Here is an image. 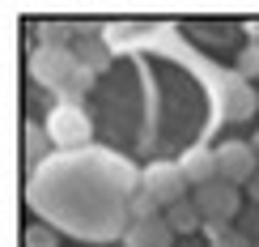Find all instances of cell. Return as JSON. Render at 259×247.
<instances>
[{
    "label": "cell",
    "mask_w": 259,
    "mask_h": 247,
    "mask_svg": "<svg viewBox=\"0 0 259 247\" xmlns=\"http://www.w3.org/2000/svg\"><path fill=\"white\" fill-rule=\"evenodd\" d=\"M140 192V170L106 149L51 154L30 170L26 200L47 226L68 230L85 243L123 239L132 226V200Z\"/></svg>",
    "instance_id": "6da1fadb"
},
{
    "label": "cell",
    "mask_w": 259,
    "mask_h": 247,
    "mask_svg": "<svg viewBox=\"0 0 259 247\" xmlns=\"http://www.w3.org/2000/svg\"><path fill=\"white\" fill-rule=\"evenodd\" d=\"M187 188L191 184H187V175L179 170V162H149L145 170H140V192H145L161 213L183 205V200H191Z\"/></svg>",
    "instance_id": "7a4b0ae2"
},
{
    "label": "cell",
    "mask_w": 259,
    "mask_h": 247,
    "mask_svg": "<svg viewBox=\"0 0 259 247\" xmlns=\"http://www.w3.org/2000/svg\"><path fill=\"white\" fill-rule=\"evenodd\" d=\"M47 136L60 154H77V149H90V136H94V124L85 115V107H51L47 115Z\"/></svg>",
    "instance_id": "3957f363"
},
{
    "label": "cell",
    "mask_w": 259,
    "mask_h": 247,
    "mask_svg": "<svg viewBox=\"0 0 259 247\" xmlns=\"http://www.w3.org/2000/svg\"><path fill=\"white\" fill-rule=\"evenodd\" d=\"M26 68H30V77L38 85H47L56 94L60 85H68L81 73V60H77V47H34Z\"/></svg>",
    "instance_id": "277c9868"
},
{
    "label": "cell",
    "mask_w": 259,
    "mask_h": 247,
    "mask_svg": "<svg viewBox=\"0 0 259 247\" xmlns=\"http://www.w3.org/2000/svg\"><path fill=\"white\" fill-rule=\"evenodd\" d=\"M191 200H196V209H200L204 222H234L242 213V192L234 184H225V179H212V184L196 188Z\"/></svg>",
    "instance_id": "5b68a950"
},
{
    "label": "cell",
    "mask_w": 259,
    "mask_h": 247,
    "mask_svg": "<svg viewBox=\"0 0 259 247\" xmlns=\"http://www.w3.org/2000/svg\"><path fill=\"white\" fill-rule=\"evenodd\" d=\"M217 170H221L225 184H234V188L251 184L259 175V158H255L251 141H221L217 145Z\"/></svg>",
    "instance_id": "8992f818"
},
{
    "label": "cell",
    "mask_w": 259,
    "mask_h": 247,
    "mask_svg": "<svg viewBox=\"0 0 259 247\" xmlns=\"http://www.w3.org/2000/svg\"><path fill=\"white\" fill-rule=\"evenodd\" d=\"M179 170L187 175L191 188H204V184H212V179H221V170H217V149H212V145H191V149H183Z\"/></svg>",
    "instance_id": "52a82bcc"
},
{
    "label": "cell",
    "mask_w": 259,
    "mask_h": 247,
    "mask_svg": "<svg viewBox=\"0 0 259 247\" xmlns=\"http://www.w3.org/2000/svg\"><path fill=\"white\" fill-rule=\"evenodd\" d=\"M175 243V230H170L166 213L161 218H145V222H132L123 234V247H170Z\"/></svg>",
    "instance_id": "ba28073f"
},
{
    "label": "cell",
    "mask_w": 259,
    "mask_h": 247,
    "mask_svg": "<svg viewBox=\"0 0 259 247\" xmlns=\"http://www.w3.org/2000/svg\"><path fill=\"white\" fill-rule=\"evenodd\" d=\"M77 60H81V68L85 73H106V64H111V47H106L102 39H81V47H77Z\"/></svg>",
    "instance_id": "9c48e42d"
},
{
    "label": "cell",
    "mask_w": 259,
    "mask_h": 247,
    "mask_svg": "<svg viewBox=\"0 0 259 247\" xmlns=\"http://www.w3.org/2000/svg\"><path fill=\"white\" fill-rule=\"evenodd\" d=\"M166 222H170V230H175V234H196V230H204V218H200L196 200H183V205L166 209Z\"/></svg>",
    "instance_id": "30bf717a"
},
{
    "label": "cell",
    "mask_w": 259,
    "mask_h": 247,
    "mask_svg": "<svg viewBox=\"0 0 259 247\" xmlns=\"http://www.w3.org/2000/svg\"><path fill=\"white\" fill-rule=\"evenodd\" d=\"M34 34H38V47H68V39L77 34V26L72 21H38Z\"/></svg>",
    "instance_id": "8fae6325"
},
{
    "label": "cell",
    "mask_w": 259,
    "mask_h": 247,
    "mask_svg": "<svg viewBox=\"0 0 259 247\" xmlns=\"http://www.w3.org/2000/svg\"><path fill=\"white\" fill-rule=\"evenodd\" d=\"M26 158L34 166H42L51 158V136H47V128H42V124H26Z\"/></svg>",
    "instance_id": "7c38bea8"
},
{
    "label": "cell",
    "mask_w": 259,
    "mask_h": 247,
    "mask_svg": "<svg viewBox=\"0 0 259 247\" xmlns=\"http://www.w3.org/2000/svg\"><path fill=\"white\" fill-rule=\"evenodd\" d=\"M234 68H238V77H259V43H246L234 60Z\"/></svg>",
    "instance_id": "4fadbf2b"
},
{
    "label": "cell",
    "mask_w": 259,
    "mask_h": 247,
    "mask_svg": "<svg viewBox=\"0 0 259 247\" xmlns=\"http://www.w3.org/2000/svg\"><path fill=\"white\" fill-rule=\"evenodd\" d=\"M26 247H60L56 226H26Z\"/></svg>",
    "instance_id": "5bb4252c"
},
{
    "label": "cell",
    "mask_w": 259,
    "mask_h": 247,
    "mask_svg": "<svg viewBox=\"0 0 259 247\" xmlns=\"http://www.w3.org/2000/svg\"><path fill=\"white\" fill-rule=\"evenodd\" d=\"M208 247H255V243H251V234H246L242 226H230L217 243H208Z\"/></svg>",
    "instance_id": "9a60e30c"
},
{
    "label": "cell",
    "mask_w": 259,
    "mask_h": 247,
    "mask_svg": "<svg viewBox=\"0 0 259 247\" xmlns=\"http://www.w3.org/2000/svg\"><path fill=\"white\" fill-rule=\"evenodd\" d=\"M145 218H161V209L145 196V192H136V200H132V222H145Z\"/></svg>",
    "instance_id": "2e32d148"
},
{
    "label": "cell",
    "mask_w": 259,
    "mask_h": 247,
    "mask_svg": "<svg viewBox=\"0 0 259 247\" xmlns=\"http://www.w3.org/2000/svg\"><path fill=\"white\" fill-rule=\"evenodd\" d=\"M242 30H246V39H251V43H259V17L255 21H242Z\"/></svg>",
    "instance_id": "e0dca14e"
},
{
    "label": "cell",
    "mask_w": 259,
    "mask_h": 247,
    "mask_svg": "<svg viewBox=\"0 0 259 247\" xmlns=\"http://www.w3.org/2000/svg\"><path fill=\"white\" fill-rule=\"evenodd\" d=\"M251 200H255V205H259V175L251 179Z\"/></svg>",
    "instance_id": "ac0fdd59"
},
{
    "label": "cell",
    "mask_w": 259,
    "mask_h": 247,
    "mask_svg": "<svg viewBox=\"0 0 259 247\" xmlns=\"http://www.w3.org/2000/svg\"><path fill=\"white\" fill-rule=\"evenodd\" d=\"M251 149H255V158H259V132H255V136H251Z\"/></svg>",
    "instance_id": "d6986e66"
},
{
    "label": "cell",
    "mask_w": 259,
    "mask_h": 247,
    "mask_svg": "<svg viewBox=\"0 0 259 247\" xmlns=\"http://www.w3.org/2000/svg\"><path fill=\"white\" fill-rule=\"evenodd\" d=\"M255 247H259V243H255Z\"/></svg>",
    "instance_id": "ffe728a7"
}]
</instances>
